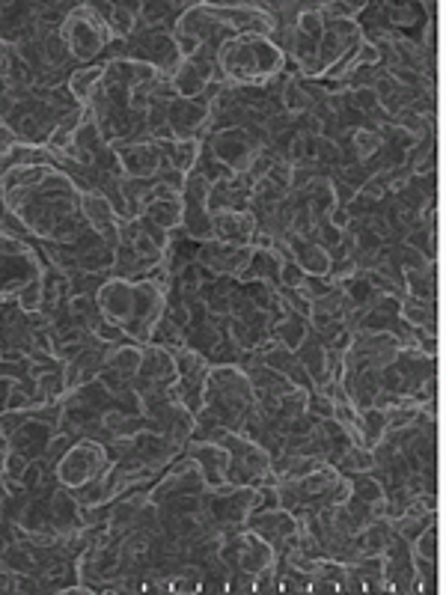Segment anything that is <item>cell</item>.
<instances>
[{
  "label": "cell",
  "mask_w": 446,
  "mask_h": 595,
  "mask_svg": "<svg viewBox=\"0 0 446 595\" xmlns=\"http://www.w3.org/2000/svg\"><path fill=\"white\" fill-rule=\"evenodd\" d=\"M286 63L283 48L271 37H227L218 42L215 66L224 75V84L259 86L280 75Z\"/></svg>",
  "instance_id": "1"
},
{
  "label": "cell",
  "mask_w": 446,
  "mask_h": 595,
  "mask_svg": "<svg viewBox=\"0 0 446 595\" xmlns=\"http://www.w3.org/2000/svg\"><path fill=\"white\" fill-rule=\"evenodd\" d=\"M253 381L238 367L209 369L203 384V408L215 411V420L227 429H238L247 417L253 414Z\"/></svg>",
  "instance_id": "2"
},
{
  "label": "cell",
  "mask_w": 446,
  "mask_h": 595,
  "mask_svg": "<svg viewBox=\"0 0 446 595\" xmlns=\"http://www.w3.org/2000/svg\"><path fill=\"white\" fill-rule=\"evenodd\" d=\"M39 277H42V265H39L33 247L0 233V301L19 298L21 289Z\"/></svg>",
  "instance_id": "3"
},
{
  "label": "cell",
  "mask_w": 446,
  "mask_h": 595,
  "mask_svg": "<svg viewBox=\"0 0 446 595\" xmlns=\"http://www.w3.org/2000/svg\"><path fill=\"white\" fill-rule=\"evenodd\" d=\"M60 39H63V45L72 58L95 60V54L111 42V33H107L105 21L95 7H77L63 21Z\"/></svg>",
  "instance_id": "4"
},
{
  "label": "cell",
  "mask_w": 446,
  "mask_h": 595,
  "mask_svg": "<svg viewBox=\"0 0 446 595\" xmlns=\"http://www.w3.org/2000/svg\"><path fill=\"white\" fill-rule=\"evenodd\" d=\"M111 462H107L105 447L95 444V441H81V444H72L66 453L60 455L58 462V480L77 492L90 482H95L98 476H105Z\"/></svg>",
  "instance_id": "5"
},
{
  "label": "cell",
  "mask_w": 446,
  "mask_h": 595,
  "mask_svg": "<svg viewBox=\"0 0 446 595\" xmlns=\"http://www.w3.org/2000/svg\"><path fill=\"white\" fill-rule=\"evenodd\" d=\"M116 171L123 173L128 182H155L170 164H167V152L164 141H132L116 150Z\"/></svg>",
  "instance_id": "6"
},
{
  "label": "cell",
  "mask_w": 446,
  "mask_h": 595,
  "mask_svg": "<svg viewBox=\"0 0 446 595\" xmlns=\"http://www.w3.org/2000/svg\"><path fill=\"white\" fill-rule=\"evenodd\" d=\"M211 150H215V158L232 176L253 171V164L259 161V143L245 129H224V132H218L211 137Z\"/></svg>",
  "instance_id": "7"
},
{
  "label": "cell",
  "mask_w": 446,
  "mask_h": 595,
  "mask_svg": "<svg viewBox=\"0 0 446 595\" xmlns=\"http://www.w3.org/2000/svg\"><path fill=\"white\" fill-rule=\"evenodd\" d=\"M211 233L220 245L253 247L250 242L257 236V218L250 212H241V208H215L211 212Z\"/></svg>",
  "instance_id": "8"
},
{
  "label": "cell",
  "mask_w": 446,
  "mask_h": 595,
  "mask_svg": "<svg viewBox=\"0 0 446 595\" xmlns=\"http://www.w3.org/2000/svg\"><path fill=\"white\" fill-rule=\"evenodd\" d=\"M292 245H294V254L289 256V259H294V263L301 265L304 268V275L310 277H331V254L324 250L322 245H310L307 238L301 236H294L292 238Z\"/></svg>",
  "instance_id": "9"
},
{
  "label": "cell",
  "mask_w": 446,
  "mask_h": 595,
  "mask_svg": "<svg viewBox=\"0 0 446 595\" xmlns=\"http://www.w3.org/2000/svg\"><path fill=\"white\" fill-rule=\"evenodd\" d=\"M102 78H105V63H102V66L77 69V72H72V78H69V93H72V99H75L84 111L93 104L98 90H102Z\"/></svg>",
  "instance_id": "10"
},
{
  "label": "cell",
  "mask_w": 446,
  "mask_h": 595,
  "mask_svg": "<svg viewBox=\"0 0 446 595\" xmlns=\"http://www.w3.org/2000/svg\"><path fill=\"white\" fill-rule=\"evenodd\" d=\"M164 152H167V164L170 171H176L179 176H188L194 171V164L200 161V141L197 137H185V141L164 143Z\"/></svg>",
  "instance_id": "11"
},
{
  "label": "cell",
  "mask_w": 446,
  "mask_h": 595,
  "mask_svg": "<svg viewBox=\"0 0 446 595\" xmlns=\"http://www.w3.org/2000/svg\"><path fill=\"white\" fill-rule=\"evenodd\" d=\"M354 150H357L361 158H372L381 150V134L372 132V129H361V132L354 134Z\"/></svg>",
  "instance_id": "12"
},
{
  "label": "cell",
  "mask_w": 446,
  "mask_h": 595,
  "mask_svg": "<svg viewBox=\"0 0 446 595\" xmlns=\"http://www.w3.org/2000/svg\"><path fill=\"white\" fill-rule=\"evenodd\" d=\"M0 203H3V185H0Z\"/></svg>",
  "instance_id": "13"
}]
</instances>
